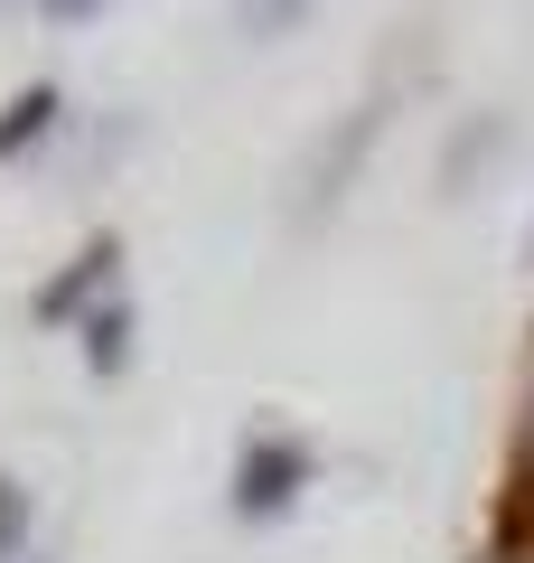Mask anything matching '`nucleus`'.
Masks as SVG:
<instances>
[{
	"label": "nucleus",
	"instance_id": "20e7f679",
	"mask_svg": "<svg viewBox=\"0 0 534 563\" xmlns=\"http://www.w3.org/2000/svg\"><path fill=\"white\" fill-rule=\"evenodd\" d=\"M57 122H66V95H57V85H29V95H10V113H0V161L38 151Z\"/></svg>",
	"mask_w": 534,
	"mask_h": 563
},
{
	"label": "nucleus",
	"instance_id": "39448f33",
	"mask_svg": "<svg viewBox=\"0 0 534 563\" xmlns=\"http://www.w3.org/2000/svg\"><path fill=\"white\" fill-rule=\"evenodd\" d=\"M85 366H94V376H122V366H132V301L85 310Z\"/></svg>",
	"mask_w": 534,
	"mask_h": 563
},
{
	"label": "nucleus",
	"instance_id": "6e6552de",
	"mask_svg": "<svg viewBox=\"0 0 534 563\" xmlns=\"http://www.w3.org/2000/svg\"><path fill=\"white\" fill-rule=\"evenodd\" d=\"M20 544H29V488L0 479V563H20Z\"/></svg>",
	"mask_w": 534,
	"mask_h": 563
},
{
	"label": "nucleus",
	"instance_id": "7ed1b4c3",
	"mask_svg": "<svg viewBox=\"0 0 534 563\" xmlns=\"http://www.w3.org/2000/svg\"><path fill=\"white\" fill-rule=\"evenodd\" d=\"M113 263H122V244H113V235H94V244H85V254L66 263V273L47 282V291H38V320H47V329L85 320V310H94V291H103V282H113Z\"/></svg>",
	"mask_w": 534,
	"mask_h": 563
},
{
	"label": "nucleus",
	"instance_id": "1a4fd4ad",
	"mask_svg": "<svg viewBox=\"0 0 534 563\" xmlns=\"http://www.w3.org/2000/svg\"><path fill=\"white\" fill-rule=\"evenodd\" d=\"M103 0H47V20H94Z\"/></svg>",
	"mask_w": 534,
	"mask_h": 563
},
{
	"label": "nucleus",
	"instance_id": "423d86ee",
	"mask_svg": "<svg viewBox=\"0 0 534 563\" xmlns=\"http://www.w3.org/2000/svg\"><path fill=\"white\" fill-rule=\"evenodd\" d=\"M488 151H507V122H497V113H478L469 132H459V151H450V169H441V179H450V188H469Z\"/></svg>",
	"mask_w": 534,
	"mask_h": 563
},
{
	"label": "nucleus",
	"instance_id": "f257e3e1",
	"mask_svg": "<svg viewBox=\"0 0 534 563\" xmlns=\"http://www.w3.org/2000/svg\"><path fill=\"white\" fill-rule=\"evenodd\" d=\"M310 488V442H291V432H254L235 461V517L263 526V517H291V498Z\"/></svg>",
	"mask_w": 534,
	"mask_h": 563
},
{
	"label": "nucleus",
	"instance_id": "f03ea898",
	"mask_svg": "<svg viewBox=\"0 0 534 563\" xmlns=\"http://www.w3.org/2000/svg\"><path fill=\"white\" fill-rule=\"evenodd\" d=\"M376 132H385V103H366V113L347 122V132H329V151H319V169H310V198H300V217H329L337 198H347V179L366 169V151H376Z\"/></svg>",
	"mask_w": 534,
	"mask_h": 563
},
{
	"label": "nucleus",
	"instance_id": "0eeeda50",
	"mask_svg": "<svg viewBox=\"0 0 534 563\" xmlns=\"http://www.w3.org/2000/svg\"><path fill=\"white\" fill-rule=\"evenodd\" d=\"M300 10H310V0H235L244 38H281V29H300Z\"/></svg>",
	"mask_w": 534,
	"mask_h": 563
}]
</instances>
